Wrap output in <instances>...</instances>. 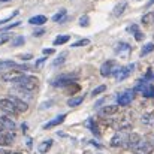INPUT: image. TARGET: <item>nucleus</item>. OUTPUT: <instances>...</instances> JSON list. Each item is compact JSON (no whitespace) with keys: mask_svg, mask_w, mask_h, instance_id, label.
<instances>
[{"mask_svg":"<svg viewBox=\"0 0 154 154\" xmlns=\"http://www.w3.org/2000/svg\"><path fill=\"white\" fill-rule=\"evenodd\" d=\"M0 154H11V153L6 151V150H3V148H0Z\"/></svg>","mask_w":154,"mask_h":154,"instance_id":"obj_41","label":"nucleus"},{"mask_svg":"<svg viewBox=\"0 0 154 154\" xmlns=\"http://www.w3.org/2000/svg\"><path fill=\"white\" fill-rule=\"evenodd\" d=\"M82 100H84V97H82V96H79V97H72V99H69V100H67V105H69L70 108H73V106L81 105Z\"/></svg>","mask_w":154,"mask_h":154,"instance_id":"obj_25","label":"nucleus"},{"mask_svg":"<svg viewBox=\"0 0 154 154\" xmlns=\"http://www.w3.org/2000/svg\"><path fill=\"white\" fill-rule=\"evenodd\" d=\"M64 118H66V114H61V115L55 117L54 120L48 121L47 124H44V129H51V127H54V126H58V124H61V123L64 121Z\"/></svg>","mask_w":154,"mask_h":154,"instance_id":"obj_18","label":"nucleus"},{"mask_svg":"<svg viewBox=\"0 0 154 154\" xmlns=\"http://www.w3.org/2000/svg\"><path fill=\"white\" fill-rule=\"evenodd\" d=\"M135 39H136V41H142V39H144V35H142L141 32H136V33H135Z\"/></svg>","mask_w":154,"mask_h":154,"instance_id":"obj_37","label":"nucleus"},{"mask_svg":"<svg viewBox=\"0 0 154 154\" xmlns=\"http://www.w3.org/2000/svg\"><path fill=\"white\" fill-rule=\"evenodd\" d=\"M126 142H127V135L124 133V132H117L114 136H112V139H111V147H126Z\"/></svg>","mask_w":154,"mask_h":154,"instance_id":"obj_4","label":"nucleus"},{"mask_svg":"<svg viewBox=\"0 0 154 154\" xmlns=\"http://www.w3.org/2000/svg\"><path fill=\"white\" fill-rule=\"evenodd\" d=\"M47 17L45 15H36V17H32L30 20H29V23L30 24H33V26H44L45 23H47Z\"/></svg>","mask_w":154,"mask_h":154,"instance_id":"obj_19","label":"nucleus"},{"mask_svg":"<svg viewBox=\"0 0 154 154\" xmlns=\"http://www.w3.org/2000/svg\"><path fill=\"white\" fill-rule=\"evenodd\" d=\"M23 75H24V73H23L20 69H11V70H8V72H5V73L2 75V79H3V81H12V82H15V81H18Z\"/></svg>","mask_w":154,"mask_h":154,"instance_id":"obj_5","label":"nucleus"},{"mask_svg":"<svg viewBox=\"0 0 154 154\" xmlns=\"http://www.w3.org/2000/svg\"><path fill=\"white\" fill-rule=\"evenodd\" d=\"M118 112V105H108V106H103L100 109V115L102 117H108V115H114Z\"/></svg>","mask_w":154,"mask_h":154,"instance_id":"obj_16","label":"nucleus"},{"mask_svg":"<svg viewBox=\"0 0 154 154\" xmlns=\"http://www.w3.org/2000/svg\"><path fill=\"white\" fill-rule=\"evenodd\" d=\"M132 100H133V91H132V90H127V91L121 93V94L117 97V103H118L120 106H127Z\"/></svg>","mask_w":154,"mask_h":154,"instance_id":"obj_9","label":"nucleus"},{"mask_svg":"<svg viewBox=\"0 0 154 154\" xmlns=\"http://www.w3.org/2000/svg\"><path fill=\"white\" fill-rule=\"evenodd\" d=\"M142 123H144V124H148V126H153L154 114H145V115H142Z\"/></svg>","mask_w":154,"mask_h":154,"instance_id":"obj_26","label":"nucleus"},{"mask_svg":"<svg viewBox=\"0 0 154 154\" xmlns=\"http://www.w3.org/2000/svg\"><path fill=\"white\" fill-rule=\"evenodd\" d=\"M51 145H52V141L51 139H48V141H44V142H41V145H39V153H47L50 148H51Z\"/></svg>","mask_w":154,"mask_h":154,"instance_id":"obj_21","label":"nucleus"},{"mask_svg":"<svg viewBox=\"0 0 154 154\" xmlns=\"http://www.w3.org/2000/svg\"><path fill=\"white\" fill-rule=\"evenodd\" d=\"M45 60H47V58H45V57H44V58H39V60H38V61H36V67H39V66H41V64H42V63H44V61H45Z\"/></svg>","mask_w":154,"mask_h":154,"instance_id":"obj_39","label":"nucleus"},{"mask_svg":"<svg viewBox=\"0 0 154 154\" xmlns=\"http://www.w3.org/2000/svg\"><path fill=\"white\" fill-rule=\"evenodd\" d=\"M17 88L24 90V91H33L39 87V79L36 76H30V75H23L18 81L14 82Z\"/></svg>","mask_w":154,"mask_h":154,"instance_id":"obj_1","label":"nucleus"},{"mask_svg":"<svg viewBox=\"0 0 154 154\" xmlns=\"http://www.w3.org/2000/svg\"><path fill=\"white\" fill-rule=\"evenodd\" d=\"M132 69H133V64L130 66H121V69L118 70V73L115 75V79L117 81H124L129 78V75L132 73Z\"/></svg>","mask_w":154,"mask_h":154,"instance_id":"obj_11","label":"nucleus"},{"mask_svg":"<svg viewBox=\"0 0 154 154\" xmlns=\"http://www.w3.org/2000/svg\"><path fill=\"white\" fill-rule=\"evenodd\" d=\"M130 51H132V47H130L129 44H126V42H118V44L115 45V48H114V52H115L117 55H121V57L129 55Z\"/></svg>","mask_w":154,"mask_h":154,"instance_id":"obj_10","label":"nucleus"},{"mask_svg":"<svg viewBox=\"0 0 154 154\" xmlns=\"http://www.w3.org/2000/svg\"><path fill=\"white\" fill-rule=\"evenodd\" d=\"M154 51V44H145L144 47H142V50H141V55L144 57V55H148L150 52Z\"/></svg>","mask_w":154,"mask_h":154,"instance_id":"obj_24","label":"nucleus"},{"mask_svg":"<svg viewBox=\"0 0 154 154\" xmlns=\"http://www.w3.org/2000/svg\"><path fill=\"white\" fill-rule=\"evenodd\" d=\"M154 23V12H148L142 17V24L144 26H150Z\"/></svg>","mask_w":154,"mask_h":154,"instance_id":"obj_22","label":"nucleus"},{"mask_svg":"<svg viewBox=\"0 0 154 154\" xmlns=\"http://www.w3.org/2000/svg\"><path fill=\"white\" fill-rule=\"evenodd\" d=\"M17 15H18V11H15V12H14L12 15H9L8 18H5V20H0V24H5V23H8V21H11V20H12L14 17H17Z\"/></svg>","mask_w":154,"mask_h":154,"instance_id":"obj_33","label":"nucleus"},{"mask_svg":"<svg viewBox=\"0 0 154 154\" xmlns=\"http://www.w3.org/2000/svg\"><path fill=\"white\" fill-rule=\"evenodd\" d=\"M153 39H154V35H153Z\"/></svg>","mask_w":154,"mask_h":154,"instance_id":"obj_45","label":"nucleus"},{"mask_svg":"<svg viewBox=\"0 0 154 154\" xmlns=\"http://www.w3.org/2000/svg\"><path fill=\"white\" fill-rule=\"evenodd\" d=\"M42 52H44V55H51V54H54V50L52 48H44Z\"/></svg>","mask_w":154,"mask_h":154,"instance_id":"obj_36","label":"nucleus"},{"mask_svg":"<svg viewBox=\"0 0 154 154\" xmlns=\"http://www.w3.org/2000/svg\"><path fill=\"white\" fill-rule=\"evenodd\" d=\"M72 82H73V76H70L69 73H64V75L58 76L55 81H52V85L54 87H69V85H72Z\"/></svg>","mask_w":154,"mask_h":154,"instance_id":"obj_6","label":"nucleus"},{"mask_svg":"<svg viewBox=\"0 0 154 154\" xmlns=\"http://www.w3.org/2000/svg\"><path fill=\"white\" fill-rule=\"evenodd\" d=\"M3 67H5V61H0V70H2Z\"/></svg>","mask_w":154,"mask_h":154,"instance_id":"obj_42","label":"nucleus"},{"mask_svg":"<svg viewBox=\"0 0 154 154\" xmlns=\"http://www.w3.org/2000/svg\"><path fill=\"white\" fill-rule=\"evenodd\" d=\"M20 58H23V60H30V58H32V54H21Z\"/></svg>","mask_w":154,"mask_h":154,"instance_id":"obj_38","label":"nucleus"},{"mask_svg":"<svg viewBox=\"0 0 154 154\" xmlns=\"http://www.w3.org/2000/svg\"><path fill=\"white\" fill-rule=\"evenodd\" d=\"M106 90V85H99L97 88H94L93 91H91V96H97V94H100V93H103Z\"/></svg>","mask_w":154,"mask_h":154,"instance_id":"obj_31","label":"nucleus"},{"mask_svg":"<svg viewBox=\"0 0 154 154\" xmlns=\"http://www.w3.org/2000/svg\"><path fill=\"white\" fill-rule=\"evenodd\" d=\"M0 111H3L5 114H9V115H14V114L18 112L15 105L11 102L9 99H0Z\"/></svg>","mask_w":154,"mask_h":154,"instance_id":"obj_7","label":"nucleus"},{"mask_svg":"<svg viewBox=\"0 0 154 154\" xmlns=\"http://www.w3.org/2000/svg\"><path fill=\"white\" fill-rule=\"evenodd\" d=\"M66 57H67V52H63L61 55H58V57H57V58L52 61V66H54V67H57V66H61V64L64 63Z\"/></svg>","mask_w":154,"mask_h":154,"instance_id":"obj_23","label":"nucleus"},{"mask_svg":"<svg viewBox=\"0 0 154 154\" xmlns=\"http://www.w3.org/2000/svg\"><path fill=\"white\" fill-rule=\"evenodd\" d=\"M126 9H127V2H126V0H123V2L117 3V5L114 6V9H112V17L120 18V17L124 14V11H126Z\"/></svg>","mask_w":154,"mask_h":154,"instance_id":"obj_14","label":"nucleus"},{"mask_svg":"<svg viewBox=\"0 0 154 154\" xmlns=\"http://www.w3.org/2000/svg\"><path fill=\"white\" fill-rule=\"evenodd\" d=\"M9 100L15 105V108H17V111H18V112H26V111L29 109V105L24 102V100H21L20 97L11 96V97H9Z\"/></svg>","mask_w":154,"mask_h":154,"instance_id":"obj_13","label":"nucleus"},{"mask_svg":"<svg viewBox=\"0 0 154 154\" xmlns=\"http://www.w3.org/2000/svg\"><path fill=\"white\" fill-rule=\"evenodd\" d=\"M14 139H15V136H14V133L12 132H2L0 133V147H8V145H11L12 142H14Z\"/></svg>","mask_w":154,"mask_h":154,"instance_id":"obj_12","label":"nucleus"},{"mask_svg":"<svg viewBox=\"0 0 154 154\" xmlns=\"http://www.w3.org/2000/svg\"><path fill=\"white\" fill-rule=\"evenodd\" d=\"M88 23H90V18H88V15H84V17H81V18H79V26L85 27V26H88Z\"/></svg>","mask_w":154,"mask_h":154,"instance_id":"obj_32","label":"nucleus"},{"mask_svg":"<svg viewBox=\"0 0 154 154\" xmlns=\"http://www.w3.org/2000/svg\"><path fill=\"white\" fill-rule=\"evenodd\" d=\"M0 123H2V126H3V129H5L6 132H11V130L15 129V123H14L11 118H8L6 115L0 117Z\"/></svg>","mask_w":154,"mask_h":154,"instance_id":"obj_17","label":"nucleus"},{"mask_svg":"<svg viewBox=\"0 0 154 154\" xmlns=\"http://www.w3.org/2000/svg\"><path fill=\"white\" fill-rule=\"evenodd\" d=\"M88 44H90V39L84 38V39H81V41L73 42V44H72V47H73V48H78V47H85V45H88Z\"/></svg>","mask_w":154,"mask_h":154,"instance_id":"obj_28","label":"nucleus"},{"mask_svg":"<svg viewBox=\"0 0 154 154\" xmlns=\"http://www.w3.org/2000/svg\"><path fill=\"white\" fill-rule=\"evenodd\" d=\"M135 90H139L144 97H148V99L154 97V85H151V84H145V82H144V85L142 84H138Z\"/></svg>","mask_w":154,"mask_h":154,"instance_id":"obj_8","label":"nucleus"},{"mask_svg":"<svg viewBox=\"0 0 154 154\" xmlns=\"http://www.w3.org/2000/svg\"><path fill=\"white\" fill-rule=\"evenodd\" d=\"M9 39H11V36H9V35H0V45H3V44L9 42Z\"/></svg>","mask_w":154,"mask_h":154,"instance_id":"obj_34","label":"nucleus"},{"mask_svg":"<svg viewBox=\"0 0 154 154\" xmlns=\"http://www.w3.org/2000/svg\"><path fill=\"white\" fill-rule=\"evenodd\" d=\"M24 42H26V38L24 36H17L12 41V47H21V45H24Z\"/></svg>","mask_w":154,"mask_h":154,"instance_id":"obj_27","label":"nucleus"},{"mask_svg":"<svg viewBox=\"0 0 154 154\" xmlns=\"http://www.w3.org/2000/svg\"><path fill=\"white\" fill-rule=\"evenodd\" d=\"M121 69V66L120 64H115V61L114 60H108V61H105L102 64V67H100V75H102L103 78H108V76H115L117 73H118V70Z\"/></svg>","mask_w":154,"mask_h":154,"instance_id":"obj_2","label":"nucleus"},{"mask_svg":"<svg viewBox=\"0 0 154 154\" xmlns=\"http://www.w3.org/2000/svg\"><path fill=\"white\" fill-rule=\"evenodd\" d=\"M64 15H66V9H61L60 12H57L54 17H52V21H61V20H64Z\"/></svg>","mask_w":154,"mask_h":154,"instance_id":"obj_29","label":"nucleus"},{"mask_svg":"<svg viewBox=\"0 0 154 154\" xmlns=\"http://www.w3.org/2000/svg\"><path fill=\"white\" fill-rule=\"evenodd\" d=\"M2 132H5V129H3V126H2V123H0V133Z\"/></svg>","mask_w":154,"mask_h":154,"instance_id":"obj_43","label":"nucleus"},{"mask_svg":"<svg viewBox=\"0 0 154 154\" xmlns=\"http://www.w3.org/2000/svg\"><path fill=\"white\" fill-rule=\"evenodd\" d=\"M69 36L67 35H58L55 39H54V45L57 47V45H64V44H67L69 42Z\"/></svg>","mask_w":154,"mask_h":154,"instance_id":"obj_20","label":"nucleus"},{"mask_svg":"<svg viewBox=\"0 0 154 154\" xmlns=\"http://www.w3.org/2000/svg\"><path fill=\"white\" fill-rule=\"evenodd\" d=\"M0 2H2V3H5V2H9V0H0Z\"/></svg>","mask_w":154,"mask_h":154,"instance_id":"obj_44","label":"nucleus"},{"mask_svg":"<svg viewBox=\"0 0 154 154\" xmlns=\"http://www.w3.org/2000/svg\"><path fill=\"white\" fill-rule=\"evenodd\" d=\"M154 5V0H148V3H147V8H150V6H153Z\"/></svg>","mask_w":154,"mask_h":154,"instance_id":"obj_40","label":"nucleus"},{"mask_svg":"<svg viewBox=\"0 0 154 154\" xmlns=\"http://www.w3.org/2000/svg\"><path fill=\"white\" fill-rule=\"evenodd\" d=\"M20 24H21L20 21H17V23H12V24H9V26H6V27H2V29H0V32H8V30H12V29L18 27Z\"/></svg>","mask_w":154,"mask_h":154,"instance_id":"obj_30","label":"nucleus"},{"mask_svg":"<svg viewBox=\"0 0 154 154\" xmlns=\"http://www.w3.org/2000/svg\"><path fill=\"white\" fill-rule=\"evenodd\" d=\"M127 30H129L130 33H133V35H135L136 32H139V27H138L136 24H133V26H129V29H127Z\"/></svg>","mask_w":154,"mask_h":154,"instance_id":"obj_35","label":"nucleus"},{"mask_svg":"<svg viewBox=\"0 0 154 154\" xmlns=\"http://www.w3.org/2000/svg\"><path fill=\"white\" fill-rule=\"evenodd\" d=\"M154 151V147L151 142L148 141H141L135 148H133V153L135 154H151Z\"/></svg>","mask_w":154,"mask_h":154,"instance_id":"obj_3","label":"nucleus"},{"mask_svg":"<svg viewBox=\"0 0 154 154\" xmlns=\"http://www.w3.org/2000/svg\"><path fill=\"white\" fill-rule=\"evenodd\" d=\"M141 142V136L138 133H127V142H126V147L129 148H135L138 144Z\"/></svg>","mask_w":154,"mask_h":154,"instance_id":"obj_15","label":"nucleus"}]
</instances>
